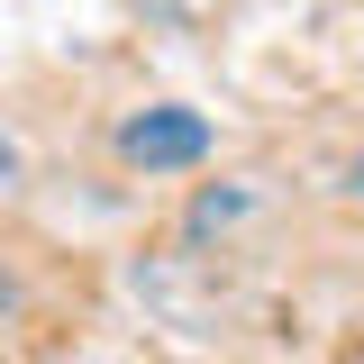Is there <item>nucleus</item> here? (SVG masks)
I'll list each match as a JSON object with an SVG mask.
<instances>
[{"mask_svg":"<svg viewBox=\"0 0 364 364\" xmlns=\"http://www.w3.org/2000/svg\"><path fill=\"white\" fill-rule=\"evenodd\" d=\"M237 210H246V191H200V200H191V237H210V228H228Z\"/></svg>","mask_w":364,"mask_h":364,"instance_id":"2","label":"nucleus"},{"mask_svg":"<svg viewBox=\"0 0 364 364\" xmlns=\"http://www.w3.org/2000/svg\"><path fill=\"white\" fill-rule=\"evenodd\" d=\"M346 191H355V200H364V155H355V164H346Z\"/></svg>","mask_w":364,"mask_h":364,"instance_id":"4","label":"nucleus"},{"mask_svg":"<svg viewBox=\"0 0 364 364\" xmlns=\"http://www.w3.org/2000/svg\"><path fill=\"white\" fill-rule=\"evenodd\" d=\"M9 182H18V146L0 136V191H9Z\"/></svg>","mask_w":364,"mask_h":364,"instance_id":"3","label":"nucleus"},{"mask_svg":"<svg viewBox=\"0 0 364 364\" xmlns=\"http://www.w3.org/2000/svg\"><path fill=\"white\" fill-rule=\"evenodd\" d=\"M119 155H128L136 173H182V164L210 155V119L200 109H136L128 128H119Z\"/></svg>","mask_w":364,"mask_h":364,"instance_id":"1","label":"nucleus"}]
</instances>
